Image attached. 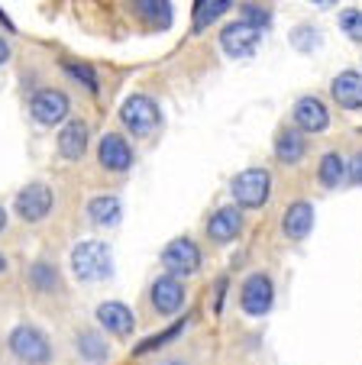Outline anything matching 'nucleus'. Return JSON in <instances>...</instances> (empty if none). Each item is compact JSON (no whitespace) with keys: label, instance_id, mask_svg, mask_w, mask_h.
Returning a JSON list of instances; mask_svg holds the SVG:
<instances>
[{"label":"nucleus","instance_id":"1","mask_svg":"<svg viewBox=\"0 0 362 365\" xmlns=\"http://www.w3.org/2000/svg\"><path fill=\"white\" fill-rule=\"evenodd\" d=\"M69 265L81 284H97L114 275V252L104 240H84L69 252Z\"/></svg>","mask_w":362,"mask_h":365},{"label":"nucleus","instance_id":"2","mask_svg":"<svg viewBox=\"0 0 362 365\" xmlns=\"http://www.w3.org/2000/svg\"><path fill=\"white\" fill-rule=\"evenodd\" d=\"M7 349L20 365H52L55 356L49 333L36 324H16L7 336Z\"/></svg>","mask_w":362,"mask_h":365},{"label":"nucleus","instance_id":"3","mask_svg":"<svg viewBox=\"0 0 362 365\" xmlns=\"http://www.w3.org/2000/svg\"><path fill=\"white\" fill-rule=\"evenodd\" d=\"M120 123L139 139H149L162 126V107L149 94H130L120 103Z\"/></svg>","mask_w":362,"mask_h":365},{"label":"nucleus","instance_id":"4","mask_svg":"<svg viewBox=\"0 0 362 365\" xmlns=\"http://www.w3.org/2000/svg\"><path fill=\"white\" fill-rule=\"evenodd\" d=\"M230 191L239 207L259 210V207H266L268 197H272V175H268L266 168H246V172H239L236 178H233Z\"/></svg>","mask_w":362,"mask_h":365},{"label":"nucleus","instance_id":"5","mask_svg":"<svg viewBox=\"0 0 362 365\" xmlns=\"http://www.w3.org/2000/svg\"><path fill=\"white\" fill-rule=\"evenodd\" d=\"M55 210V191L46 181H29L14 197V214L23 223H42Z\"/></svg>","mask_w":362,"mask_h":365},{"label":"nucleus","instance_id":"6","mask_svg":"<svg viewBox=\"0 0 362 365\" xmlns=\"http://www.w3.org/2000/svg\"><path fill=\"white\" fill-rule=\"evenodd\" d=\"M159 262H162L165 275L188 278V275H194V272L201 269V249H198V242H194L191 236H178V240H171L169 246L162 249Z\"/></svg>","mask_w":362,"mask_h":365},{"label":"nucleus","instance_id":"7","mask_svg":"<svg viewBox=\"0 0 362 365\" xmlns=\"http://www.w3.org/2000/svg\"><path fill=\"white\" fill-rule=\"evenodd\" d=\"M29 113L39 126H59V123H69V113H71V101L65 91L59 88H42L33 94L29 101Z\"/></svg>","mask_w":362,"mask_h":365},{"label":"nucleus","instance_id":"8","mask_svg":"<svg viewBox=\"0 0 362 365\" xmlns=\"http://www.w3.org/2000/svg\"><path fill=\"white\" fill-rule=\"evenodd\" d=\"M275 304V284L266 272H253L239 288V307L246 317H266Z\"/></svg>","mask_w":362,"mask_h":365},{"label":"nucleus","instance_id":"9","mask_svg":"<svg viewBox=\"0 0 362 365\" xmlns=\"http://www.w3.org/2000/svg\"><path fill=\"white\" fill-rule=\"evenodd\" d=\"M97 162L110 175H126L136 165V152L120 133H104L101 143H97Z\"/></svg>","mask_w":362,"mask_h":365},{"label":"nucleus","instance_id":"10","mask_svg":"<svg viewBox=\"0 0 362 365\" xmlns=\"http://www.w3.org/2000/svg\"><path fill=\"white\" fill-rule=\"evenodd\" d=\"M94 320L101 324L104 333H110L116 339H126L136 333V314L124 301H101L94 310Z\"/></svg>","mask_w":362,"mask_h":365},{"label":"nucleus","instance_id":"11","mask_svg":"<svg viewBox=\"0 0 362 365\" xmlns=\"http://www.w3.org/2000/svg\"><path fill=\"white\" fill-rule=\"evenodd\" d=\"M259 42H262V29L246 20L230 23V26L220 33V48H223L230 58H249L256 48H259Z\"/></svg>","mask_w":362,"mask_h":365},{"label":"nucleus","instance_id":"12","mask_svg":"<svg viewBox=\"0 0 362 365\" xmlns=\"http://www.w3.org/2000/svg\"><path fill=\"white\" fill-rule=\"evenodd\" d=\"M185 282L175 275H159L156 282H152L149 288V301H152V310L156 314H162V317H171V314H178V310L185 307Z\"/></svg>","mask_w":362,"mask_h":365},{"label":"nucleus","instance_id":"13","mask_svg":"<svg viewBox=\"0 0 362 365\" xmlns=\"http://www.w3.org/2000/svg\"><path fill=\"white\" fill-rule=\"evenodd\" d=\"M55 145H59V155H62L65 162H81L84 152H88V145H91V126L84 123V120L71 117L69 123L59 130Z\"/></svg>","mask_w":362,"mask_h":365},{"label":"nucleus","instance_id":"14","mask_svg":"<svg viewBox=\"0 0 362 365\" xmlns=\"http://www.w3.org/2000/svg\"><path fill=\"white\" fill-rule=\"evenodd\" d=\"M311 230H314V204H311V200H294V204H288L285 217H281V233H285L288 240L301 242L311 236Z\"/></svg>","mask_w":362,"mask_h":365},{"label":"nucleus","instance_id":"15","mask_svg":"<svg viewBox=\"0 0 362 365\" xmlns=\"http://www.w3.org/2000/svg\"><path fill=\"white\" fill-rule=\"evenodd\" d=\"M243 227H246V220H243V210H239V207H220L217 214L207 220V236H211L213 242H220V246H226V242H233L243 233Z\"/></svg>","mask_w":362,"mask_h":365},{"label":"nucleus","instance_id":"16","mask_svg":"<svg viewBox=\"0 0 362 365\" xmlns=\"http://www.w3.org/2000/svg\"><path fill=\"white\" fill-rule=\"evenodd\" d=\"M291 117H294V126H298L301 133H311V136H314V133H323L330 126V113L317 97H301V101L294 103Z\"/></svg>","mask_w":362,"mask_h":365},{"label":"nucleus","instance_id":"17","mask_svg":"<svg viewBox=\"0 0 362 365\" xmlns=\"http://www.w3.org/2000/svg\"><path fill=\"white\" fill-rule=\"evenodd\" d=\"M26 284L36 291V294H62V272L59 265L49 262V259H36L26 272Z\"/></svg>","mask_w":362,"mask_h":365},{"label":"nucleus","instance_id":"18","mask_svg":"<svg viewBox=\"0 0 362 365\" xmlns=\"http://www.w3.org/2000/svg\"><path fill=\"white\" fill-rule=\"evenodd\" d=\"M88 220L101 230H110L124 220V204L116 194H94L88 200Z\"/></svg>","mask_w":362,"mask_h":365},{"label":"nucleus","instance_id":"19","mask_svg":"<svg viewBox=\"0 0 362 365\" xmlns=\"http://www.w3.org/2000/svg\"><path fill=\"white\" fill-rule=\"evenodd\" d=\"M330 91H333V101L340 103L343 110H362V75L359 71H343V75H336Z\"/></svg>","mask_w":362,"mask_h":365},{"label":"nucleus","instance_id":"20","mask_svg":"<svg viewBox=\"0 0 362 365\" xmlns=\"http://www.w3.org/2000/svg\"><path fill=\"white\" fill-rule=\"evenodd\" d=\"M304 152H308V139L301 130H281L275 136V159L281 165H298L304 159Z\"/></svg>","mask_w":362,"mask_h":365},{"label":"nucleus","instance_id":"21","mask_svg":"<svg viewBox=\"0 0 362 365\" xmlns=\"http://www.w3.org/2000/svg\"><path fill=\"white\" fill-rule=\"evenodd\" d=\"M75 349H78V356L91 365H101V362L110 359L107 339H104V333H97V330H78L75 333Z\"/></svg>","mask_w":362,"mask_h":365},{"label":"nucleus","instance_id":"22","mask_svg":"<svg viewBox=\"0 0 362 365\" xmlns=\"http://www.w3.org/2000/svg\"><path fill=\"white\" fill-rule=\"evenodd\" d=\"M133 14L152 29L171 26V4L169 0H133Z\"/></svg>","mask_w":362,"mask_h":365},{"label":"nucleus","instance_id":"23","mask_svg":"<svg viewBox=\"0 0 362 365\" xmlns=\"http://www.w3.org/2000/svg\"><path fill=\"white\" fill-rule=\"evenodd\" d=\"M185 327H188V317H181V320H175V324L171 327H165L162 333H156V336H146L143 343L136 346V349H133V356H149V352H159V349H165V346L169 343H175L178 336H181V333H185Z\"/></svg>","mask_w":362,"mask_h":365},{"label":"nucleus","instance_id":"24","mask_svg":"<svg viewBox=\"0 0 362 365\" xmlns=\"http://www.w3.org/2000/svg\"><path fill=\"white\" fill-rule=\"evenodd\" d=\"M317 178H321V185L327 187V191H333V187H340L343 181H346V162H343L340 152H327L321 159V168H317Z\"/></svg>","mask_w":362,"mask_h":365},{"label":"nucleus","instance_id":"25","mask_svg":"<svg viewBox=\"0 0 362 365\" xmlns=\"http://www.w3.org/2000/svg\"><path fill=\"white\" fill-rule=\"evenodd\" d=\"M230 7H233V0H198V7H194V23H191V29H194V33H201L204 26L217 23Z\"/></svg>","mask_w":362,"mask_h":365},{"label":"nucleus","instance_id":"26","mask_svg":"<svg viewBox=\"0 0 362 365\" xmlns=\"http://www.w3.org/2000/svg\"><path fill=\"white\" fill-rule=\"evenodd\" d=\"M62 68H65V75L75 78V81H81L88 91H101V78H97V71L91 68V65H84V62H71V58H65Z\"/></svg>","mask_w":362,"mask_h":365},{"label":"nucleus","instance_id":"27","mask_svg":"<svg viewBox=\"0 0 362 365\" xmlns=\"http://www.w3.org/2000/svg\"><path fill=\"white\" fill-rule=\"evenodd\" d=\"M340 26L349 39L362 42V10H343L340 14Z\"/></svg>","mask_w":362,"mask_h":365},{"label":"nucleus","instance_id":"28","mask_svg":"<svg viewBox=\"0 0 362 365\" xmlns=\"http://www.w3.org/2000/svg\"><path fill=\"white\" fill-rule=\"evenodd\" d=\"M243 20L253 23V26H259V29H266L268 26V10H262L259 4H246V7H243Z\"/></svg>","mask_w":362,"mask_h":365},{"label":"nucleus","instance_id":"29","mask_svg":"<svg viewBox=\"0 0 362 365\" xmlns=\"http://www.w3.org/2000/svg\"><path fill=\"white\" fill-rule=\"evenodd\" d=\"M346 178L353 181V185H362V152H356L353 159L346 162Z\"/></svg>","mask_w":362,"mask_h":365},{"label":"nucleus","instance_id":"30","mask_svg":"<svg viewBox=\"0 0 362 365\" xmlns=\"http://www.w3.org/2000/svg\"><path fill=\"white\" fill-rule=\"evenodd\" d=\"M223 294H226V278H220L217 282V297H213V314L223 310Z\"/></svg>","mask_w":362,"mask_h":365},{"label":"nucleus","instance_id":"31","mask_svg":"<svg viewBox=\"0 0 362 365\" xmlns=\"http://www.w3.org/2000/svg\"><path fill=\"white\" fill-rule=\"evenodd\" d=\"M10 62V42L0 36V65H7Z\"/></svg>","mask_w":362,"mask_h":365},{"label":"nucleus","instance_id":"32","mask_svg":"<svg viewBox=\"0 0 362 365\" xmlns=\"http://www.w3.org/2000/svg\"><path fill=\"white\" fill-rule=\"evenodd\" d=\"M311 4H314V7H323V10H327V7H336L340 0H311Z\"/></svg>","mask_w":362,"mask_h":365},{"label":"nucleus","instance_id":"33","mask_svg":"<svg viewBox=\"0 0 362 365\" xmlns=\"http://www.w3.org/2000/svg\"><path fill=\"white\" fill-rule=\"evenodd\" d=\"M0 26L7 29V33H14V23H10V20H7V14H4V10H0Z\"/></svg>","mask_w":362,"mask_h":365},{"label":"nucleus","instance_id":"34","mask_svg":"<svg viewBox=\"0 0 362 365\" xmlns=\"http://www.w3.org/2000/svg\"><path fill=\"white\" fill-rule=\"evenodd\" d=\"M4 230H7V210L0 207V233H4Z\"/></svg>","mask_w":362,"mask_h":365},{"label":"nucleus","instance_id":"35","mask_svg":"<svg viewBox=\"0 0 362 365\" xmlns=\"http://www.w3.org/2000/svg\"><path fill=\"white\" fill-rule=\"evenodd\" d=\"M159 365H188V362H181V359H165V362H159Z\"/></svg>","mask_w":362,"mask_h":365},{"label":"nucleus","instance_id":"36","mask_svg":"<svg viewBox=\"0 0 362 365\" xmlns=\"http://www.w3.org/2000/svg\"><path fill=\"white\" fill-rule=\"evenodd\" d=\"M4 272H7V255L0 252V275H4Z\"/></svg>","mask_w":362,"mask_h":365}]
</instances>
